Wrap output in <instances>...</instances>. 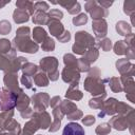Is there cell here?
Segmentation results:
<instances>
[{
  "instance_id": "19",
  "label": "cell",
  "mask_w": 135,
  "mask_h": 135,
  "mask_svg": "<svg viewBox=\"0 0 135 135\" xmlns=\"http://www.w3.org/2000/svg\"><path fill=\"white\" fill-rule=\"evenodd\" d=\"M11 28H12V26H11L9 22H7L6 20H3V21L0 22V33L2 35L7 34L11 31Z\"/></svg>"
},
{
  "instance_id": "14",
  "label": "cell",
  "mask_w": 135,
  "mask_h": 135,
  "mask_svg": "<svg viewBox=\"0 0 135 135\" xmlns=\"http://www.w3.org/2000/svg\"><path fill=\"white\" fill-rule=\"evenodd\" d=\"M4 81H5L6 85L9 86L11 89L15 88V89L18 90V85H17L18 82H17V77H16V75H6L5 78H4Z\"/></svg>"
},
{
  "instance_id": "9",
  "label": "cell",
  "mask_w": 135,
  "mask_h": 135,
  "mask_svg": "<svg viewBox=\"0 0 135 135\" xmlns=\"http://www.w3.org/2000/svg\"><path fill=\"white\" fill-rule=\"evenodd\" d=\"M14 20L17 23H22V22H26L28 20V13H26L24 9H20L17 8L14 12Z\"/></svg>"
},
{
  "instance_id": "25",
  "label": "cell",
  "mask_w": 135,
  "mask_h": 135,
  "mask_svg": "<svg viewBox=\"0 0 135 135\" xmlns=\"http://www.w3.org/2000/svg\"><path fill=\"white\" fill-rule=\"evenodd\" d=\"M109 131H110V127H108V124H105V123L100 124V126L96 129V133L99 134V135H101V134H105V133H108Z\"/></svg>"
},
{
  "instance_id": "6",
  "label": "cell",
  "mask_w": 135,
  "mask_h": 135,
  "mask_svg": "<svg viewBox=\"0 0 135 135\" xmlns=\"http://www.w3.org/2000/svg\"><path fill=\"white\" fill-rule=\"evenodd\" d=\"M35 116V121L37 122V124L39 126V128H42V129H46L47 126L50 124V121H51V118H50V115L46 113V112H40V113H35L34 114Z\"/></svg>"
},
{
  "instance_id": "7",
  "label": "cell",
  "mask_w": 135,
  "mask_h": 135,
  "mask_svg": "<svg viewBox=\"0 0 135 135\" xmlns=\"http://www.w3.org/2000/svg\"><path fill=\"white\" fill-rule=\"evenodd\" d=\"M49 27H50L51 34L54 35V36H56V37H60L62 35V33L64 32L62 24L58 20L51 19V22H49Z\"/></svg>"
},
{
  "instance_id": "4",
  "label": "cell",
  "mask_w": 135,
  "mask_h": 135,
  "mask_svg": "<svg viewBox=\"0 0 135 135\" xmlns=\"http://www.w3.org/2000/svg\"><path fill=\"white\" fill-rule=\"evenodd\" d=\"M62 135H84V130L80 124L76 122H70L64 127Z\"/></svg>"
},
{
  "instance_id": "2",
  "label": "cell",
  "mask_w": 135,
  "mask_h": 135,
  "mask_svg": "<svg viewBox=\"0 0 135 135\" xmlns=\"http://www.w3.org/2000/svg\"><path fill=\"white\" fill-rule=\"evenodd\" d=\"M57 59L55 57H46V58H43L41 61H40V64H41V68H43V70L47 71L50 73V77L52 80H56L57 79V76L58 73H57Z\"/></svg>"
},
{
  "instance_id": "12",
  "label": "cell",
  "mask_w": 135,
  "mask_h": 135,
  "mask_svg": "<svg viewBox=\"0 0 135 135\" xmlns=\"http://www.w3.org/2000/svg\"><path fill=\"white\" fill-rule=\"evenodd\" d=\"M49 16L44 13V12H40V11H37L33 17V21L37 24H42V23H45L46 22V18Z\"/></svg>"
},
{
  "instance_id": "28",
  "label": "cell",
  "mask_w": 135,
  "mask_h": 135,
  "mask_svg": "<svg viewBox=\"0 0 135 135\" xmlns=\"http://www.w3.org/2000/svg\"><path fill=\"white\" fill-rule=\"evenodd\" d=\"M22 83L24 85H26L27 88H31V81L27 79V75H23V77H22Z\"/></svg>"
},
{
  "instance_id": "27",
  "label": "cell",
  "mask_w": 135,
  "mask_h": 135,
  "mask_svg": "<svg viewBox=\"0 0 135 135\" xmlns=\"http://www.w3.org/2000/svg\"><path fill=\"white\" fill-rule=\"evenodd\" d=\"M63 34H64V36H63V37H59L58 39H59L60 41H62V42H65V41H68V40H70V38H71V36H70V33L65 31Z\"/></svg>"
},
{
  "instance_id": "5",
  "label": "cell",
  "mask_w": 135,
  "mask_h": 135,
  "mask_svg": "<svg viewBox=\"0 0 135 135\" xmlns=\"http://www.w3.org/2000/svg\"><path fill=\"white\" fill-rule=\"evenodd\" d=\"M62 78L66 82H72L73 80V85H75L79 79V73L76 70H72L71 66H66L62 72Z\"/></svg>"
},
{
  "instance_id": "29",
  "label": "cell",
  "mask_w": 135,
  "mask_h": 135,
  "mask_svg": "<svg viewBox=\"0 0 135 135\" xmlns=\"http://www.w3.org/2000/svg\"><path fill=\"white\" fill-rule=\"evenodd\" d=\"M8 2H9V0H8V1H3V2H2V1H0V8H2V7H3L6 3H8Z\"/></svg>"
},
{
  "instance_id": "11",
  "label": "cell",
  "mask_w": 135,
  "mask_h": 135,
  "mask_svg": "<svg viewBox=\"0 0 135 135\" xmlns=\"http://www.w3.org/2000/svg\"><path fill=\"white\" fill-rule=\"evenodd\" d=\"M38 128H39V126L37 124V122L35 120H31L25 124V128H24L22 135H32Z\"/></svg>"
},
{
  "instance_id": "26",
  "label": "cell",
  "mask_w": 135,
  "mask_h": 135,
  "mask_svg": "<svg viewBox=\"0 0 135 135\" xmlns=\"http://www.w3.org/2000/svg\"><path fill=\"white\" fill-rule=\"evenodd\" d=\"M82 121H83V123H84V124H86V126H90V124L94 123V121H95V118H94L93 116H90V115H89V116H86V117H85V118H84Z\"/></svg>"
},
{
  "instance_id": "15",
  "label": "cell",
  "mask_w": 135,
  "mask_h": 135,
  "mask_svg": "<svg viewBox=\"0 0 135 135\" xmlns=\"http://www.w3.org/2000/svg\"><path fill=\"white\" fill-rule=\"evenodd\" d=\"M18 101H17V108L19 109V111H22L24 108H26L27 107V104H28V98H27V96L26 95H24V94H22V92H21V94H20V98L19 99H17Z\"/></svg>"
},
{
  "instance_id": "18",
  "label": "cell",
  "mask_w": 135,
  "mask_h": 135,
  "mask_svg": "<svg viewBox=\"0 0 135 135\" xmlns=\"http://www.w3.org/2000/svg\"><path fill=\"white\" fill-rule=\"evenodd\" d=\"M66 97H70V98H72V99L78 100V99H80V98L82 97V94H81L79 91H74L72 88H70L69 91L66 92Z\"/></svg>"
},
{
  "instance_id": "23",
  "label": "cell",
  "mask_w": 135,
  "mask_h": 135,
  "mask_svg": "<svg viewBox=\"0 0 135 135\" xmlns=\"http://www.w3.org/2000/svg\"><path fill=\"white\" fill-rule=\"evenodd\" d=\"M47 16L51 19H53V20H58V19H61L62 18V13L60 11H58V9H52L51 13Z\"/></svg>"
},
{
  "instance_id": "20",
  "label": "cell",
  "mask_w": 135,
  "mask_h": 135,
  "mask_svg": "<svg viewBox=\"0 0 135 135\" xmlns=\"http://www.w3.org/2000/svg\"><path fill=\"white\" fill-rule=\"evenodd\" d=\"M11 49V43L6 39H1L0 40V52L1 53H7L9 52Z\"/></svg>"
},
{
  "instance_id": "13",
  "label": "cell",
  "mask_w": 135,
  "mask_h": 135,
  "mask_svg": "<svg viewBox=\"0 0 135 135\" xmlns=\"http://www.w3.org/2000/svg\"><path fill=\"white\" fill-rule=\"evenodd\" d=\"M16 5L18 6V8L20 9H28V13L32 14L34 12V3L30 2V1H17Z\"/></svg>"
},
{
  "instance_id": "16",
  "label": "cell",
  "mask_w": 135,
  "mask_h": 135,
  "mask_svg": "<svg viewBox=\"0 0 135 135\" xmlns=\"http://www.w3.org/2000/svg\"><path fill=\"white\" fill-rule=\"evenodd\" d=\"M35 82H36V84L39 85V86H46L47 83H49V80H47V78L45 77L44 74L40 73V74H37V75H36V77H35Z\"/></svg>"
},
{
  "instance_id": "24",
  "label": "cell",
  "mask_w": 135,
  "mask_h": 135,
  "mask_svg": "<svg viewBox=\"0 0 135 135\" xmlns=\"http://www.w3.org/2000/svg\"><path fill=\"white\" fill-rule=\"evenodd\" d=\"M37 71V66L34 65V64H31V63H27L26 64V68L24 66L23 68V72H24V75H27V74H33Z\"/></svg>"
},
{
  "instance_id": "10",
  "label": "cell",
  "mask_w": 135,
  "mask_h": 135,
  "mask_svg": "<svg viewBox=\"0 0 135 135\" xmlns=\"http://www.w3.org/2000/svg\"><path fill=\"white\" fill-rule=\"evenodd\" d=\"M33 36H34V39H35L37 42H43V41L45 40V38H46V33H45V31H44L42 27L37 26V27L34 28V34H33Z\"/></svg>"
},
{
  "instance_id": "3",
  "label": "cell",
  "mask_w": 135,
  "mask_h": 135,
  "mask_svg": "<svg viewBox=\"0 0 135 135\" xmlns=\"http://www.w3.org/2000/svg\"><path fill=\"white\" fill-rule=\"evenodd\" d=\"M85 9L92 15V18H94V20L96 19H101L102 16L107 15V11H103V7H99L97 6V2L95 1H89L85 4Z\"/></svg>"
},
{
  "instance_id": "17",
  "label": "cell",
  "mask_w": 135,
  "mask_h": 135,
  "mask_svg": "<svg viewBox=\"0 0 135 135\" xmlns=\"http://www.w3.org/2000/svg\"><path fill=\"white\" fill-rule=\"evenodd\" d=\"M54 47H55V44H54L53 39L46 37L45 40L42 42V49L44 51H52V50H54Z\"/></svg>"
},
{
  "instance_id": "21",
  "label": "cell",
  "mask_w": 135,
  "mask_h": 135,
  "mask_svg": "<svg viewBox=\"0 0 135 135\" xmlns=\"http://www.w3.org/2000/svg\"><path fill=\"white\" fill-rule=\"evenodd\" d=\"M86 21H88V17H86V15H84V14H80L78 17H75V18L73 19V23H74L75 25H81V24L85 23Z\"/></svg>"
},
{
  "instance_id": "1",
  "label": "cell",
  "mask_w": 135,
  "mask_h": 135,
  "mask_svg": "<svg viewBox=\"0 0 135 135\" xmlns=\"http://www.w3.org/2000/svg\"><path fill=\"white\" fill-rule=\"evenodd\" d=\"M30 28L28 27H20L17 31V37L15 38V44L18 50L21 52H27V53H36L38 50V45L34 42H32L28 39Z\"/></svg>"
},
{
  "instance_id": "8",
  "label": "cell",
  "mask_w": 135,
  "mask_h": 135,
  "mask_svg": "<svg viewBox=\"0 0 135 135\" xmlns=\"http://www.w3.org/2000/svg\"><path fill=\"white\" fill-rule=\"evenodd\" d=\"M60 5L64 6L71 14H76L80 11V5L76 1H68V2H58Z\"/></svg>"
},
{
  "instance_id": "22",
  "label": "cell",
  "mask_w": 135,
  "mask_h": 135,
  "mask_svg": "<svg viewBox=\"0 0 135 135\" xmlns=\"http://www.w3.org/2000/svg\"><path fill=\"white\" fill-rule=\"evenodd\" d=\"M34 9H37V11H40V12H42V11L45 12V11L49 9V4L46 2H41V1L36 2L34 4Z\"/></svg>"
}]
</instances>
